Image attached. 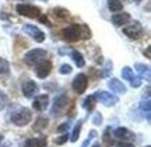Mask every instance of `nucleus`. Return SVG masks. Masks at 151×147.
Listing matches in <instances>:
<instances>
[{"label":"nucleus","instance_id":"obj_1","mask_svg":"<svg viewBox=\"0 0 151 147\" xmlns=\"http://www.w3.org/2000/svg\"><path fill=\"white\" fill-rule=\"evenodd\" d=\"M63 38L69 42H76V41H80V39H90L91 38V30L87 27L86 24H81V25H77V24H73V25H69L67 28H65L63 31Z\"/></svg>","mask_w":151,"mask_h":147},{"label":"nucleus","instance_id":"obj_2","mask_svg":"<svg viewBox=\"0 0 151 147\" xmlns=\"http://www.w3.org/2000/svg\"><path fill=\"white\" fill-rule=\"evenodd\" d=\"M48 55V52L42 48H35L32 50H29L25 53L24 56V63L27 66H31V67H35V66L39 63V62H42L45 59V56Z\"/></svg>","mask_w":151,"mask_h":147},{"label":"nucleus","instance_id":"obj_3","mask_svg":"<svg viewBox=\"0 0 151 147\" xmlns=\"http://www.w3.org/2000/svg\"><path fill=\"white\" fill-rule=\"evenodd\" d=\"M32 119V112L28 108H20L11 116V122L16 126H27Z\"/></svg>","mask_w":151,"mask_h":147},{"label":"nucleus","instance_id":"obj_4","mask_svg":"<svg viewBox=\"0 0 151 147\" xmlns=\"http://www.w3.org/2000/svg\"><path fill=\"white\" fill-rule=\"evenodd\" d=\"M69 104H70V101H69V98L66 97V95H58V97L55 98L53 105H52V112H50L52 116L59 118L62 115H65Z\"/></svg>","mask_w":151,"mask_h":147},{"label":"nucleus","instance_id":"obj_5","mask_svg":"<svg viewBox=\"0 0 151 147\" xmlns=\"http://www.w3.org/2000/svg\"><path fill=\"white\" fill-rule=\"evenodd\" d=\"M16 11L20 16L28 17V18H38L41 16V9L32 4H17Z\"/></svg>","mask_w":151,"mask_h":147},{"label":"nucleus","instance_id":"obj_6","mask_svg":"<svg viewBox=\"0 0 151 147\" xmlns=\"http://www.w3.org/2000/svg\"><path fill=\"white\" fill-rule=\"evenodd\" d=\"M123 34L130 39H139L140 37H143L144 28L139 21H133L130 25H126L123 28Z\"/></svg>","mask_w":151,"mask_h":147},{"label":"nucleus","instance_id":"obj_7","mask_svg":"<svg viewBox=\"0 0 151 147\" xmlns=\"http://www.w3.org/2000/svg\"><path fill=\"white\" fill-rule=\"evenodd\" d=\"M87 86H88V77L84 74V73H80L73 79L71 81V88L74 90V93L77 94H83L87 90Z\"/></svg>","mask_w":151,"mask_h":147},{"label":"nucleus","instance_id":"obj_8","mask_svg":"<svg viewBox=\"0 0 151 147\" xmlns=\"http://www.w3.org/2000/svg\"><path fill=\"white\" fill-rule=\"evenodd\" d=\"M95 97L99 102L105 105V107H113V105H116L119 101V98L112 93H108V91H99V93L95 94Z\"/></svg>","mask_w":151,"mask_h":147},{"label":"nucleus","instance_id":"obj_9","mask_svg":"<svg viewBox=\"0 0 151 147\" xmlns=\"http://www.w3.org/2000/svg\"><path fill=\"white\" fill-rule=\"evenodd\" d=\"M24 31H25V34H28L34 41H37V42H39V44L45 41V34H43V31H41L37 25L27 24V25H24Z\"/></svg>","mask_w":151,"mask_h":147},{"label":"nucleus","instance_id":"obj_10","mask_svg":"<svg viewBox=\"0 0 151 147\" xmlns=\"http://www.w3.org/2000/svg\"><path fill=\"white\" fill-rule=\"evenodd\" d=\"M50 71H52V62L50 60L43 59L42 62H39L35 66V73H37V76L39 79H46Z\"/></svg>","mask_w":151,"mask_h":147},{"label":"nucleus","instance_id":"obj_11","mask_svg":"<svg viewBox=\"0 0 151 147\" xmlns=\"http://www.w3.org/2000/svg\"><path fill=\"white\" fill-rule=\"evenodd\" d=\"M49 105V97L48 94H41V95H37V97L34 98L32 101V108L39 111V112H42L45 109L48 108Z\"/></svg>","mask_w":151,"mask_h":147},{"label":"nucleus","instance_id":"obj_12","mask_svg":"<svg viewBox=\"0 0 151 147\" xmlns=\"http://www.w3.org/2000/svg\"><path fill=\"white\" fill-rule=\"evenodd\" d=\"M112 135L116 137V139L124 140V142H130V140L134 139V133L130 132L129 129H126V128H118V129H115Z\"/></svg>","mask_w":151,"mask_h":147},{"label":"nucleus","instance_id":"obj_13","mask_svg":"<svg viewBox=\"0 0 151 147\" xmlns=\"http://www.w3.org/2000/svg\"><path fill=\"white\" fill-rule=\"evenodd\" d=\"M38 93V84L32 80H28L22 84V94H24V97L27 98H32L35 94Z\"/></svg>","mask_w":151,"mask_h":147},{"label":"nucleus","instance_id":"obj_14","mask_svg":"<svg viewBox=\"0 0 151 147\" xmlns=\"http://www.w3.org/2000/svg\"><path fill=\"white\" fill-rule=\"evenodd\" d=\"M132 21V16L129 13H116L112 16V22L116 25V27H122V25H126L127 22Z\"/></svg>","mask_w":151,"mask_h":147},{"label":"nucleus","instance_id":"obj_15","mask_svg":"<svg viewBox=\"0 0 151 147\" xmlns=\"http://www.w3.org/2000/svg\"><path fill=\"white\" fill-rule=\"evenodd\" d=\"M108 87L111 88V91L112 93H116V94H126V86H124L123 83L120 81V80H118V79H111V80H108Z\"/></svg>","mask_w":151,"mask_h":147},{"label":"nucleus","instance_id":"obj_16","mask_svg":"<svg viewBox=\"0 0 151 147\" xmlns=\"http://www.w3.org/2000/svg\"><path fill=\"white\" fill-rule=\"evenodd\" d=\"M46 137L45 136H39V137H32V139H28L24 147H45L46 146Z\"/></svg>","mask_w":151,"mask_h":147},{"label":"nucleus","instance_id":"obj_17","mask_svg":"<svg viewBox=\"0 0 151 147\" xmlns=\"http://www.w3.org/2000/svg\"><path fill=\"white\" fill-rule=\"evenodd\" d=\"M136 70L139 73L140 79H144L146 81H150L151 74H150V66L143 65V63H136Z\"/></svg>","mask_w":151,"mask_h":147},{"label":"nucleus","instance_id":"obj_18","mask_svg":"<svg viewBox=\"0 0 151 147\" xmlns=\"http://www.w3.org/2000/svg\"><path fill=\"white\" fill-rule=\"evenodd\" d=\"M95 104H97V97H95V94H92V95H88V97L84 99V102H83V107L88 111V112H91L94 107H95Z\"/></svg>","mask_w":151,"mask_h":147},{"label":"nucleus","instance_id":"obj_19","mask_svg":"<svg viewBox=\"0 0 151 147\" xmlns=\"http://www.w3.org/2000/svg\"><path fill=\"white\" fill-rule=\"evenodd\" d=\"M48 122L49 119L46 118V116H39L37 120H35V125H34V130L35 132H41L43 130L46 126H48Z\"/></svg>","mask_w":151,"mask_h":147},{"label":"nucleus","instance_id":"obj_20","mask_svg":"<svg viewBox=\"0 0 151 147\" xmlns=\"http://www.w3.org/2000/svg\"><path fill=\"white\" fill-rule=\"evenodd\" d=\"M70 55L73 60H74V63L77 65V67H84L86 66V60L83 58V55L80 52H77V50H70Z\"/></svg>","mask_w":151,"mask_h":147},{"label":"nucleus","instance_id":"obj_21","mask_svg":"<svg viewBox=\"0 0 151 147\" xmlns=\"http://www.w3.org/2000/svg\"><path fill=\"white\" fill-rule=\"evenodd\" d=\"M108 7L109 10L113 11V13H118V11L123 10V4L120 0H108Z\"/></svg>","mask_w":151,"mask_h":147},{"label":"nucleus","instance_id":"obj_22","mask_svg":"<svg viewBox=\"0 0 151 147\" xmlns=\"http://www.w3.org/2000/svg\"><path fill=\"white\" fill-rule=\"evenodd\" d=\"M102 143L105 147H111L112 146V132H111V128H106L104 130L102 135Z\"/></svg>","mask_w":151,"mask_h":147},{"label":"nucleus","instance_id":"obj_23","mask_svg":"<svg viewBox=\"0 0 151 147\" xmlns=\"http://www.w3.org/2000/svg\"><path fill=\"white\" fill-rule=\"evenodd\" d=\"M81 128H83V120H78V122H77V125L74 126V129H73V133H71V136H70V140H71L73 143L78 140V137H80V132H81Z\"/></svg>","mask_w":151,"mask_h":147},{"label":"nucleus","instance_id":"obj_24","mask_svg":"<svg viewBox=\"0 0 151 147\" xmlns=\"http://www.w3.org/2000/svg\"><path fill=\"white\" fill-rule=\"evenodd\" d=\"M140 108H141V111H144V114H146L147 122H150V98H147L146 101L143 99V102L140 104Z\"/></svg>","mask_w":151,"mask_h":147},{"label":"nucleus","instance_id":"obj_25","mask_svg":"<svg viewBox=\"0 0 151 147\" xmlns=\"http://www.w3.org/2000/svg\"><path fill=\"white\" fill-rule=\"evenodd\" d=\"M134 76H136V74L133 73V70H132L130 67H127V66H126V67H123V69H122V79H124V80L130 81V80H132Z\"/></svg>","mask_w":151,"mask_h":147},{"label":"nucleus","instance_id":"obj_26","mask_svg":"<svg viewBox=\"0 0 151 147\" xmlns=\"http://www.w3.org/2000/svg\"><path fill=\"white\" fill-rule=\"evenodd\" d=\"M10 71V63L6 59L0 58V74H7Z\"/></svg>","mask_w":151,"mask_h":147},{"label":"nucleus","instance_id":"obj_27","mask_svg":"<svg viewBox=\"0 0 151 147\" xmlns=\"http://www.w3.org/2000/svg\"><path fill=\"white\" fill-rule=\"evenodd\" d=\"M53 14L56 17H59V18H65V17L69 16V10H66V9H63V7H56V9H53Z\"/></svg>","mask_w":151,"mask_h":147},{"label":"nucleus","instance_id":"obj_28","mask_svg":"<svg viewBox=\"0 0 151 147\" xmlns=\"http://www.w3.org/2000/svg\"><path fill=\"white\" fill-rule=\"evenodd\" d=\"M69 139H70V136H69V133L66 132V133H63L62 136H59V137H56V139H55V144H58V146H60V144H65Z\"/></svg>","mask_w":151,"mask_h":147},{"label":"nucleus","instance_id":"obj_29","mask_svg":"<svg viewBox=\"0 0 151 147\" xmlns=\"http://www.w3.org/2000/svg\"><path fill=\"white\" fill-rule=\"evenodd\" d=\"M7 102H9V98H7V95H6V94L0 90V111L4 108L6 105H7Z\"/></svg>","mask_w":151,"mask_h":147},{"label":"nucleus","instance_id":"obj_30","mask_svg":"<svg viewBox=\"0 0 151 147\" xmlns=\"http://www.w3.org/2000/svg\"><path fill=\"white\" fill-rule=\"evenodd\" d=\"M71 71H73V67H71L70 65H62L59 69L60 74H70Z\"/></svg>","mask_w":151,"mask_h":147},{"label":"nucleus","instance_id":"obj_31","mask_svg":"<svg viewBox=\"0 0 151 147\" xmlns=\"http://www.w3.org/2000/svg\"><path fill=\"white\" fill-rule=\"evenodd\" d=\"M95 136H97V132H95V130H91V132H90V136H88L86 140H84V143H83V146H81V147H88V144L91 143V140Z\"/></svg>","mask_w":151,"mask_h":147},{"label":"nucleus","instance_id":"obj_32","mask_svg":"<svg viewBox=\"0 0 151 147\" xmlns=\"http://www.w3.org/2000/svg\"><path fill=\"white\" fill-rule=\"evenodd\" d=\"M130 84H132V87H134V88L140 87L141 86V79L140 77H137V76H134L132 80H130Z\"/></svg>","mask_w":151,"mask_h":147},{"label":"nucleus","instance_id":"obj_33","mask_svg":"<svg viewBox=\"0 0 151 147\" xmlns=\"http://www.w3.org/2000/svg\"><path fill=\"white\" fill-rule=\"evenodd\" d=\"M92 123L94 125H101L102 123V115L99 114V112H97V114L94 115V118H92Z\"/></svg>","mask_w":151,"mask_h":147},{"label":"nucleus","instance_id":"obj_34","mask_svg":"<svg viewBox=\"0 0 151 147\" xmlns=\"http://www.w3.org/2000/svg\"><path fill=\"white\" fill-rule=\"evenodd\" d=\"M109 71H112V62H106V67H105V73H104V76L106 77L109 76Z\"/></svg>","mask_w":151,"mask_h":147},{"label":"nucleus","instance_id":"obj_35","mask_svg":"<svg viewBox=\"0 0 151 147\" xmlns=\"http://www.w3.org/2000/svg\"><path fill=\"white\" fill-rule=\"evenodd\" d=\"M70 128V123L69 122H66V123H63V125H60L59 128H58V132H67V129Z\"/></svg>","mask_w":151,"mask_h":147},{"label":"nucleus","instance_id":"obj_36","mask_svg":"<svg viewBox=\"0 0 151 147\" xmlns=\"http://www.w3.org/2000/svg\"><path fill=\"white\" fill-rule=\"evenodd\" d=\"M39 20H41V22H43V24H46L48 27H50V22L48 21V18H46V17H41V16H39Z\"/></svg>","mask_w":151,"mask_h":147},{"label":"nucleus","instance_id":"obj_37","mask_svg":"<svg viewBox=\"0 0 151 147\" xmlns=\"http://www.w3.org/2000/svg\"><path fill=\"white\" fill-rule=\"evenodd\" d=\"M146 58H148V59L151 58V56H150V48H147V49H146Z\"/></svg>","mask_w":151,"mask_h":147},{"label":"nucleus","instance_id":"obj_38","mask_svg":"<svg viewBox=\"0 0 151 147\" xmlns=\"http://www.w3.org/2000/svg\"><path fill=\"white\" fill-rule=\"evenodd\" d=\"M119 147H133V146H132V144H120Z\"/></svg>","mask_w":151,"mask_h":147},{"label":"nucleus","instance_id":"obj_39","mask_svg":"<svg viewBox=\"0 0 151 147\" xmlns=\"http://www.w3.org/2000/svg\"><path fill=\"white\" fill-rule=\"evenodd\" d=\"M91 147H101V144H99V143H95V144H92Z\"/></svg>","mask_w":151,"mask_h":147},{"label":"nucleus","instance_id":"obj_40","mask_svg":"<svg viewBox=\"0 0 151 147\" xmlns=\"http://www.w3.org/2000/svg\"><path fill=\"white\" fill-rule=\"evenodd\" d=\"M134 1H136V3H140V1H141V0H134Z\"/></svg>","mask_w":151,"mask_h":147},{"label":"nucleus","instance_id":"obj_41","mask_svg":"<svg viewBox=\"0 0 151 147\" xmlns=\"http://www.w3.org/2000/svg\"><path fill=\"white\" fill-rule=\"evenodd\" d=\"M42 1H48V0H42Z\"/></svg>","mask_w":151,"mask_h":147},{"label":"nucleus","instance_id":"obj_42","mask_svg":"<svg viewBox=\"0 0 151 147\" xmlns=\"http://www.w3.org/2000/svg\"><path fill=\"white\" fill-rule=\"evenodd\" d=\"M146 147H151V146H146Z\"/></svg>","mask_w":151,"mask_h":147}]
</instances>
